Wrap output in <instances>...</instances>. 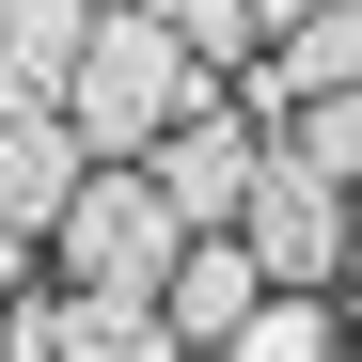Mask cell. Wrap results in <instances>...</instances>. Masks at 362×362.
<instances>
[{"label":"cell","instance_id":"cell-6","mask_svg":"<svg viewBox=\"0 0 362 362\" xmlns=\"http://www.w3.org/2000/svg\"><path fill=\"white\" fill-rule=\"evenodd\" d=\"M362 79V0H315L299 32H268V64H252V127H284L299 95H346Z\"/></svg>","mask_w":362,"mask_h":362},{"label":"cell","instance_id":"cell-1","mask_svg":"<svg viewBox=\"0 0 362 362\" xmlns=\"http://www.w3.org/2000/svg\"><path fill=\"white\" fill-rule=\"evenodd\" d=\"M189 110H205V64L173 47V16H158V0H110L95 47H79V79H64V127L95 158H142L158 127H189Z\"/></svg>","mask_w":362,"mask_h":362},{"label":"cell","instance_id":"cell-2","mask_svg":"<svg viewBox=\"0 0 362 362\" xmlns=\"http://www.w3.org/2000/svg\"><path fill=\"white\" fill-rule=\"evenodd\" d=\"M173 252H189V221L158 205V173H142V158H95V173H79V205L47 221V268L95 284V299H158Z\"/></svg>","mask_w":362,"mask_h":362},{"label":"cell","instance_id":"cell-5","mask_svg":"<svg viewBox=\"0 0 362 362\" xmlns=\"http://www.w3.org/2000/svg\"><path fill=\"white\" fill-rule=\"evenodd\" d=\"M79 173H95V142L64 127V110H47V95H0V221H64L79 205Z\"/></svg>","mask_w":362,"mask_h":362},{"label":"cell","instance_id":"cell-8","mask_svg":"<svg viewBox=\"0 0 362 362\" xmlns=\"http://www.w3.org/2000/svg\"><path fill=\"white\" fill-rule=\"evenodd\" d=\"M95 16H110V0H0V95H47V110H64Z\"/></svg>","mask_w":362,"mask_h":362},{"label":"cell","instance_id":"cell-13","mask_svg":"<svg viewBox=\"0 0 362 362\" xmlns=\"http://www.w3.org/2000/svg\"><path fill=\"white\" fill-rule=\"evenodd\" d=\"M32 252H47V236H32V221H0V299L32 284Z\"/></svg>","mask_w":362,"mask_h":362},{"label":"cell","instance_id":"cell-4","mask_svg":"<svg viewBox=\"0 0 362 362\" xmlns=\"http://www.w3.org/2000/svg\"><path fill=\"white\" fill-rule=\"evenodd\" d=\"M236 236H252V268L268 284H331L346 268V189H315V173H252V205H236Z\"/></svg>","mask_w":362,"mask_h":362},{"label":"cell","instance_id":"cell-11","mask_svg":"<svg viewBox=\"0 0 362 362\" xmlns=\"http://www.w3.org/2000/svg\"><path fill=\"white\" fill-rule=\"evenodd\" d=\"M64 362H189V346H173L158 299H95V284H64Z\"/></svg>","mask_w":362,"mask_h":362},{"label":"cell","instance_id":"cell-9","mask_svg":"<svg viewBox=\"0 0 362 362\" xmlns=\"http://www.w3.org/2000/svg\"><path fill=\"white\" fill-rule=\"evenodd\" d=\"M268 158L315 173V189H362V79H346V95H299L284 127H268Z\"/></svg>","mask_w":362,"mask_h":362},{"label":"cell","instance_id":"cell-15","mask_svg":"<svg viewBox=\"0 0 362 362\" xmlns=\"http://www.w3.org/2000/svg\"><path fill=\"white\" fill-rule=\"evenodd\" d=\"M346 205H362V189H346Z\"/></svg>","mask_w":362,"mask_h":362},{"label":"cell","instance_id":"cell-10","mask_svg":"<svg viewBox=\"0 0 362 362\" xmlns=\"http://www.w3.org/2000/svg\"><path fill=\"white\" fill-rule=\"evenodd\" d=\"M331 346H346V331H331V299H315V284H268L205 362H331Z\"/></svg>","mask_w":362,"mask_h":362},{"label":"cell","instance_id":"cell-14","mask_svg":"<svg viewBox=\"0 0 362 362\" xmlns=\"http://www.w3.org/2000/svg\"><path fill=\"white\" fill-rule=\"evenodd\" d=\"M299 16H315V0H252V32H299Z\"/></svg>","mask_w":362,"mask_h":362},{"label":"cell","instance_id":"cell-3","mask_svg":"<svg viewBox=\"0 0 362 362\" xmlns=\"http://www.w3.org/2000/svg\"><path fill=\"white\" fill-rule=\"evenodd\" d=\"M142 173H158V205L189 221V236H236V205H252V173H268V127L205 95L189 127H158V142H142Z\"/></svg>","mask_w":362,"mask_h":362},{"label":"cell","instance_id":"cell-7","mask_svg":"<svg viewBox=\"0 0 362 362\" xmlns=\"http://www.w3.org/2000/svg\"><path fill=\"white\" fill-rule=\"evenodd\" d=\"M268 299V268H252V236H189L173 252V284H158V315H173V346H221L236 315Z\"/></svg>","mask_w":362,"mask_h":362},{"label":"cell","instance_id":"cell-16","mask_svg":"<svg viewBox=\"0 0 362 362\" xmlns=\"http://www.w3.org/2000/svg\"><path fill=\"white\" fill-rule=\"evenodd\" d=\"M189 362H205V346H189Z\"/></svg>","mask_w":362,"mask_h":362},{"label":"cell","instance_id":"cell-12","mask_svg":"<svg viewBox=\"0 0 362 362\" xmlns=\"http://www.w3.org/2000/svg\"><path fill=\"white\" fill-rule=\"evenodd\" d=\"M158 16H173V47H189V64H252V0H158Z\"/></svg>","mask_w":362,"mask_h":362}]
</instances>
